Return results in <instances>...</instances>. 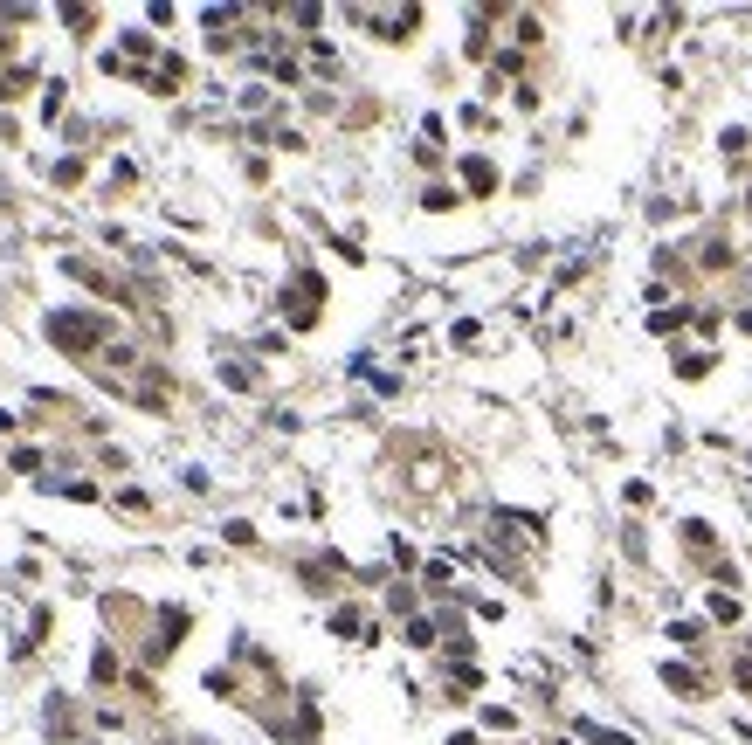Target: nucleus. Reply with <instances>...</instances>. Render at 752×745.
Wrapping results in <instances>:
<instances>
[{
  "mask_svg": "<svg viewBox=\"0 0 752 745\" xmlns=\"http://www.w3.org/2000/svg\"><path fill=\"white\" fill-rule=\"evenodd\" d=\"M48 331H56V345H77V352H83V345H90V318H56V325H48Z\"/></svg>",
  "mask_w": 752,
  "mask_h": 745,
  "instance_id": "nucleus-1",
  "label": "nucleus"
},
{
  "mask_svg": "<svg viewBox=\"0 0 752 745\" xmlns=\"http://www.w3.org/2000/svg\"><path fill=\"white\" fill-rule=\"evenodd\" d=\"M587 739H594V745H628L621 731H601V725H587Z\"/></svg>",
  "mask_w": 752,
  "mask_h": 745,
  "instance_id": "nucleus-2",
  "label": "nucleus"
},
{
  "mask_svg": "<svg viewBox=\"0 0 752 745\" xmlns=\"http://www.w3.org/2000/svg\"><path fill=\"white\" fill-rule=\"evenodd\" d=\"M746 683H752V649H746Z\"/></svg>",
  "mask_w": 752,
  "mask_h": 745,
  "instance_id": "nucleus-3",
  "label": "nucleus"
}]
</instances>
